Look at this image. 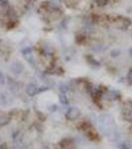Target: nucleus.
<instances>
[{
	"instance_id": "nucleus-1",
	"label": "nucleus",
	"mask_w": 132,
	"mask_h": 149,
	"mask_svg": "<svg viewBox=\"0 0 132 149\" xmlns=\"http://www.w3.org/2000/svg\"><path fill=\"white\" fill-rule=\"evenodd\" d=\"M99 124L101 132L111 141H116L119 138V133L115 126L114 119L109 114H102L99 116Z\"/></svg>"
},
{
	"instance_id": "nucleus-2",
	"label": "nucleus",
	"mask_w": 132,
	"mask_h": 149,
	"mask_svg": "<svg viewBox=\"0 0 132 149\" xmlns=\"http://www.w3.org/2000/svg\"><path fill=\"white\" fill-rule=\"evenodd\" d=\"M81 125H83V127H81L83 131L85 132V133L86 134V136H88L90 140H93V141L98 140L97 132L93 129V127L92 125H90L88 122H83V123H81Z\"/></svg>"
},
{
	"instance_id": "nucleus-3",
	"label": "nucleus",
	"mask_w": 132,
	"mask_h": 149,
	"mask_svg": "<svg viewBox=\"0 0 132 149\" xmlns=\"http://www.w3.org/2000/svg\"><path fill=\"white\" fill-rule=\"evenodd\" d=\"M81 115V111L78 107H72L68 109V111L66 112V117L69 119V120H76L80 117Z\"/></svg>"
},
{
	"instance_id": "nucleus-4",
	"label": "nucleus",
	"mask_w": 132,
	"mask_h": 149,
	"mask_svg": "<svg viewBox=\"0 0 132 149\" xmlns=\"http://www.w3.org/2000/svg\"><path fill=\"white\" fill-rule=\"evenodd\" d=\"M22 54H23L24 58L26 59V61H27L32 67H35V60H34V57H33V55H32V49L29 48V47L24 48V49L22 50Z\"/></svg>"
},
{
	"instance_id": "nucleus-5",
	"label": "nucleus",
	"mask_w": 132,
	"mask_h": 149,
	"mask_svg": "<svg viewBox=\"0 0 132 149\" xmlns=\"http://www.w3.org/2000/svg\"><path fill=\"white\" fill-rule=\"evenodd\" d=\"M122 115L127 121H132V102H128L122 110Z\"/></svg>"
},
{
	"instance_id": "nucleus-6",
	"label": "nucleus",
	"mask_w": 132,
	"mask_h": 149,
	"mask_svg": "<svg viewBox=\"0 0 132 149\" xmlns=\"http://www.w3.org/2000/svg\"><path fill=\"white\" fill-rule=\"evenodd\" d=\"M10 70L14 74H20L24 71V66L20 62H14L11 64Z\"/></svg>"
},
{
	"instance_id": "nucleus-7",
	"label": "nucleus",
	"mask_w": 132,
	"mask_h": 149,
	"mask_svg": "<svg viewBox=\"0 0 132 149\" xmlns=\"http://www.w3.org/2000/svg\"><path fill=\"white\" fill-rule=\"evenodd\" d=\"M38 93H39V88L36 85H34V84H29L26 86V93L28 95H30V97H34Z\"/></svg>"
},
{
	"instance_id": "nucleus-8",
	"label": "nucleus",
	"mask_w": 132,
	"mask_h": 149,
	"mask_svg": "<svg viewBox=\"0 0 132 149\" xmlns=\"http://www.w3.org/2000/svg\"><path fill=\"white\" fill-rule=\"evenodd\" d=\"M73 142H74V139H73V138H71V137H66V138L62 139V140L60 141L59 145H60V147L64 149V148L68 147L69 145H71V144L73 143Z\"/></svg>"
},
{
	"instance_id": "nucleus-9",
	"label": "nucleus",
	"mask_w": 132,
	"mask_h": 149,
	"mask_svg": "<svg viewBox=\"0 0 132 149\" xmlns=\"http://www.w3.org/2000/svg\"><path fill=\"white\" fill-rule=\"evenodd\" d=\"M8 85H9V88H10V90L12 92L18 91V84H17V81H14L13 79L8 78Z\"/></svg>"
},
{
	"instance_id": "nucleus-10",
	"label": "nucleus",
	"mask_w": 132,
	"mask_h": 149,
	"mask_svg": "<svg viewBox=\"0 0 132 149\" xmlns=\"http://www.w3.org/2000/svg\"><path fill=\"white\" fill-rule=\"evenodd\" d=\"M59 100H60V102H61L62 104H64V105L69 104V100H68V97L65 95V93H61V95H60Z\"/></svg>"
},
{
	"instance_id": "nucleus-11",
	"label": "nucleus",
	"mask_w": 132,
	"mask_h": 149,
	"mask_svg": "<svg viewBox=\"0 0 132 149\" xmlns=\"http://www.w3.org/2000/svg\"><path fill=\"white\" fill-rule=\"evenodd\" d=\"M120 54H121L120 50H119V49H114V50H112L111 53H110V56H111L112 58H117V57L120 56Z\"/></svg>"
},
{
	"instance_id": "nucleus-12",
	"label": "nucleus",
	"mask_w": 132,
	"mask_h": 149,
	"mask_svg": "<svg viewBox=\"0 0 132 149\" xmlns=\"http://www.w3.org/2000/svg\"><path fill=\"white\" fill-rule=\"evenodd\" d=\"M117 147H118V149H131L130 145H129L127 142H121L119 143L118 145H117Z\"/></svg>"
},
{
	"instance_id": "nucleus-13",
	"label": "nucleus",
	"mask_w": 132,
	"mask_h": 149,
	"mask_svg": "<svg viewBox=\"0 0 132 149\" xmlns=\"http://www.w3.org/2000/svg\"><path fill=\"white\" fill-rule=\"evenodd\" d=\"M69 91V86L66 85V84H62L61 86H60V92L62 93H66L67 92Z\"/></svg>"
},
{
	"instance_id": "nucleus-14",
	"label": "nucleus",
	"mask_w": 132,
	"mask_h": 149,
	"mask_svg": "<svg viewBox=\"0 0 132 149\" xmlns=\"http://www.w3.org/2000/svg\"><path fill=\"white\" fill-rule=\"evenodd\" d=\"M107 2H108V0H97V4L99 7H104L107 4Z\"/></svg>"
},
{
	"instance_id": "nucleus-15",
	"label": "nucleus",
	"mask_w": 132,
	"mask_h": 149,
	"mask_svg": "<svg viewBox=\"0 0 132 149\" xmlns=\"http://www.w3.org/2000/svg\"><path fill=\"white\" fill-rule=\"evenodd\" d=\"M8 5H9L8 0H0V6L2 8H6V7H8Z\"/></svg>"
},
{
	"instance_id": "nucleus-16",
	"label": "nucleus",
	"mask_w": 132,
	"mask_h": 149,
	"mask_svg": "<svg viewBox=\"0 0 132 149\" xmlns=\"http://www.w3.org/2000/svg\"><path fill=\"white\" fill-rule=\"evenodd\" d=\"M127 80H128L129 84H130V85H132V69L130 70V71H129L128 74H127Z\"/></svg>"
},
{
	"instance_id": "nucleus-17",
	"label": "nucleus",
	"mask_w": 132,
	"mask_h": 149,
	"mask_svg": "<svg viewBox=\"0 0 132 149\" xmlns=\"http://www.w3.org/2000/svg\"><path fill=\"white\" fill-rule=\"evenodd\" d=\"M5 83V77L2 74V72H0V85H3Z\"/></svg>"
},
{
	"instance_id": "nucleus-18",
	"label": "nucleus",
	"mask_w": 132,
	"mask_h": 149,
	"mask_svg": "<svg viewBox=\"0 0 132 149\" xmlns=\"http://www.w3.org/2000/svg\"><path fill=\"white\" fill-rule=\"evenodd\" d=\"M0 149H7L6 144H0Z\"/></svg>"
},
{
	"instance_id": "nucleus-19",
	"label": "nucleus",
	"mask_w": 132,
	"mask_h": 149,
	"mask_svg": "<svg viewBox=\"0 0 132 149\" xmlns=\"http://www.w3.org/2000/svg\"><path fill=\"white\" fill-rule=\"evenodd\" d=\"M129 54H130V56L132 57V46L130 47V49H129Z\"/></svg>"
},
{
	"instance_id": "nucleus-20",
	"label": "nucleus",
	"mask_w": 132,
	"mask_h": 149,
	"mask_svg": "<svg viewBox=\"0 0 132 149\" xmlns=\"http://www.w3.org/2000/svg\"><path fill=\"white\" fill-rule=\"evenodd\" d=\"M43 149H49V148H48V147H44V148H43Z\"/></svg>"
},
{
	"instance_id": "nucleus-21",
	"label": "nucleus",
	"mask_w": 132,
	"mask_h": 149,
	"mask_svg": "<svg viewBox=\"0 0 132 149\" xmlns=\"http://www.w3.org/2000/svg\"><path fill=\"white\" fill-rule=\"evenodd\" d=\"M131 36H132V28H131Z\"/></svg>"
},
{
	"instance_id": "nucleus-22",
	"label": "nucleus",
	"mask_w": 132,
	"mask_h": 149,
	"mask_svg": "<svg viewBox=\"0 0 132 149\" xmlns=\"http://www.w3.org/2000/svg\"><path fill=\"white\" fill-rule=\"evenodd\" d=\"M69 149H71V148H69Z\"/></svg>"
}]
</instances>
